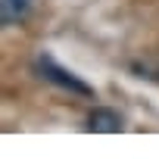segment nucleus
<instances>
[{
	"instance_id": "1",
	"label": "nucleus",
	"mask_w": 159,
	"mask_h": 159,
	"mask_svg": "<svg viewBox=\"0 0 159 159\" xmlns=\"http://www.w3.org/2000/svg\"><path fill=\"white\" fill-rule=\"evenodd\" d=\"M34 72L44 78L47 84H53V88H59V91H69V94H75V97H88V100H94V88L88 84V81H81L72 69H66V66H59L50 53H41L38 59H34Z\"/></svg>"
},
{
	"instance_id": "2",
	"label": "nucleus",
	"mask_w": 159,
	"mask_h": 159,
	"mask_svg": "<svg viewBox=\"0 0 159 159\" xmlns=\"http://www.w3.org/2000/svg\"><path fill=\"white\" fill-rule=\"evenodd\" d=\"M84 128H88V131H97V134H119L125 125H122V116H119L116 109L97 106V109L84 119Z\"/></svg>"
},
{
	"instance_id": "3",
	"label": "nucleus",
	"mask_w": 159,
	"mask_h": 159,
	"mask_svg": "<svg viewBox=\"0 0 159 159\" xmlns=\"http://www.w3.org/2000/svg\"><path fill=\"white\" fill-rule=\"evenodd\" d=\"M31 10H34V0H0V22L7 28L19 25L31 16Z\"/></svg>"
}]
</instances>
